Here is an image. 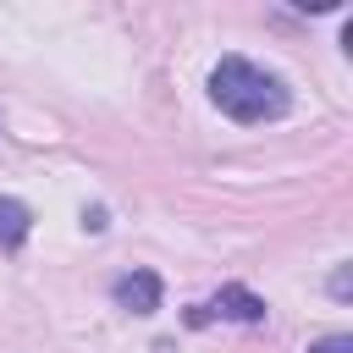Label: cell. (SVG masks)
<instances>
[{
    "label": "cell",
    "instance_id": "cell-1",
    "mask_svg": "<svg viewBox=\"0 0 353 353\" xmlns=\"http://www.w3.org/2000/svg\"><path fill=\"white\" fill-rule=\"evenodd\" d=\"M210 99L232 116V121H276L287 116V88L276 72L243 61V55H226L215 72H210Z\"/></svg>",
    "mask_w": 353,
    "mask_h": 353
},
{
    "label": "cell",
    "instance_id": "cell-2",
    "mask_svg": "<svg viewBox=\"0 0 353 353\" xmlns=\"http://www.w3.org/2000/svg\"><path fill=\"white\" fill-rule=\"evenodd\" d=\"M210 314H221V320H248V325H254V320H265V298H254L248 287H221V292H215L210 303H199L188 320L199 325V320H210Z\"/></svg>",
    "mask_w": 353,
    "mask_h": 353
},
{
    "label": "cell",
    "instance_id": "cell-3",
    "mask_svg": "<svg viewBox=\"0 0 353 353\" xmlns=\"http://www.w3.org/2000/svg\"><path fill=\"white\" fill-rule=\"evenodd\" d=\"M116 303L132 309V314H154V309H160V276H154V270L121 276V281H116Z\"/></svg>",
    "mask_w": 353,
    "mask_h": 353
},
{
    "label": "cell",
    "instance_id": "cell-4",
    "mask_svg": "<svg viewBox=\"0 0 353 353\" xmlns=\"http://www.w3.org/2000/svg\"><path fill=\"white\" fill-rule=\"evenodd\" d=\"M28 226H33L28 204H22V199H0V248H6V254H17V248L28 243Z\"/></svg>",
    "mask_w": 353,
    "mask_h": 353
},
{
    "label": "cell",
    "instance_id": "cell-5",
    "mask_svg": "<svg viewBox=\"0 0 353 353\" xmlns=\"http://www.w3.org/2000/svg\"><path fill=\"white\" fill-rule=\"evenodd\" d=\"M309 353H353V336H347V331H336V336H320Z\"/></svg>",
    "mask_w": 353,
    "mask_h": 353
}]
</instances>
